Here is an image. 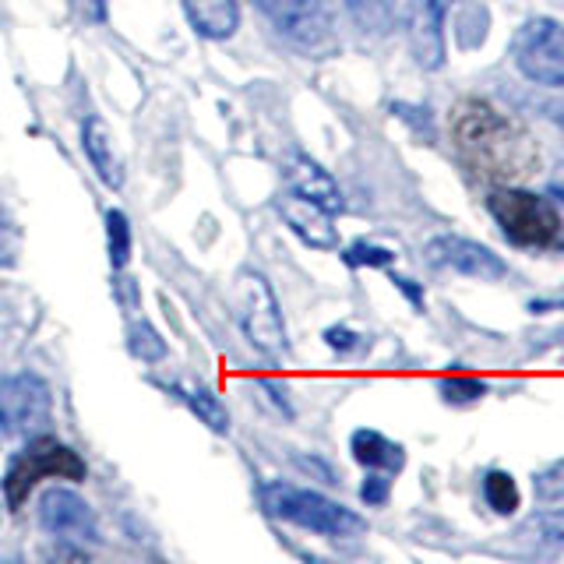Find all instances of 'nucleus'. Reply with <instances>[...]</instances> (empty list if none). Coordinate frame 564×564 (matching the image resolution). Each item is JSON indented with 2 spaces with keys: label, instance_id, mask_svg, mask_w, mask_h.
<instances>
[{
  "label": "nucleus",
  "instance_id": "obj_23",
  "mask_svg": "<svg viewBox=\"0 0 564 564\" xmlns=\"http://www.w3.org/2000/svg\"><path fill=\"white\" fill-rule=\"evenodd\" d=\"M106 237H110V261L113 269H123L131 258V223L123 212L110 208L106 212Z\"/></svg>",
  "mask_w": 564,
  "mask_h": 564
},
{
  "label": "nucleus",
  "instance_id": "obj_31",
  "mask_svg": "<svg viewBox=\"0 0 564 564\" xmlns=\"http://www.w3.org/2000/svg\"><path fill=\"white\" fill-rule=\"evenodd\" d=\"M88 4H93V18H106V4H102V0H88Z\"/></svg>",
  "mask_w": 564,
  "mask_h": 564
},
{
  "label": "nucleus",
  "instance_id": "obj_10",
  "mask_svg": "<svg viewBox=\"0 0 564 564\" xmlns=\"http://www.w3.org/2000/svg\"><path fill=\"white\" fill-rule=\"evenodd\" d=\"M452 4H455V0H410V18H405V29H410L413 61L423 70L445 67V57H448L445 14L452 11Z\"/></svg>",
  "mask_w": 564,
  "mask_h": 564
},
{
  "label": "nucleus",
  "instance_id": "obj_16",
  "mask_svg": "<svg viewBox=\"0 0 564 564\" xmlns=\"http://www.w3.org/2000/svg\"><path fill=\"white\" fill-rule=\"evenodd\" d=\"M349 448H352V458H357V463L367 466V469L399 473V469L405 466V452H402V445H395L392 437H384V434L370 431V427L352 431Z\"/></svg>",
  "mask_w": 564,
  "mask_h": 564
},
{
  "label": "nucleus",
  "instance_id": "obj_19",
  "mask_svg": "<svg viewBox=\"0 0 564 564\" xmlns=\"http://www.w3.org/2000/svg\"><path fill=\"white\" fill-rule=\"evenodd\" d=\"M484 501L490 511H498V516H516L519 501H522L516 476L505 469H487L484 473Z\"/></svg>",
  "mask_w": 564,
  "mask_h": 564
},
{
  "label": "nucleus",
  "instance_id": "obj_21",
  "mask_svg": "<svg viewBox=\"0 0 564 564\" xmlns=\"http://www.w3.org/2000/svg\"><path fill=\"white\" fill-rule=\"evenodd\" d=\"M437 392L452 405H469V402H480L487 395V381L473 378V375H445L437 381Z\"/></svg>",
  "mask_w": 564,
  "mask_h": 564
},
{
  "label": "nucleus",
  "instance_id": "obj_3",
  "mask_svg": "<svg viewBox=\"0 0 564 564\" xmlns=\"http://www.w3.org/2000/svg\"><path fill=\"white\" fill-rule=\"evenodd\" d=\"M487 212L511 243L529 247V251L557 247L564 237V219L554 198H546V194H536V191L494 187L487 194Z\"/></svg>",
  "mask_w": 564,
  "mask_h": 564
},
{
  "label": "nucleus",
  "instance_id": "obj_6",
  "mask_svg": "<svg viewBox=\"0 0 564 564\" xmlns=\"http://www.w3.org/2000/svg\"><path fill=\"white\" fill-rule=\"evenodd\" d=\"M511 61L522 78L564 93V22L557 18H525L511 35Z\"/></svg>",
  "mask_w": 564,
  "mask_h": 564
},
{
  "label": "nucleus",
  "instance_id": "obj_1",
  "mask_svg": "<svg viewBox=\"0 0 564 564\" xmlns=\"http://www.w3.org/2000/svg\"><path fill=\"white\" fill-rule=\"evenodd\" d=\"M452 134L466 163L484 176H522L536 166V145L529 134L484 99H463L455 106Z\"/></svg>",
  "mask_w": 564,
  "mask_h": 564
},
{
  "label": "nucleus",
  "instance_id": "obj_13",
  "mask_svg": "<svg viewBox=\"0 0 564 564\" xmlns=\"http://www.w3.org/2000/svg\"><path fill=\"white\" fill-rule=\"evenodd\" d=\"M275 208L304 243L317 247V251H332V247H339V234H335V226H332V212H325L322 205H314L307 198H300V194L286 191V194H279Z\"/></svg>",
  "mask_w": 564,
  "mask_h": 564
},
{
  "label": "nucleus",
  "instance_id": "obj_20",
  "mask_svg": "<svg viewBox=\"0 0 564 564\" xmlns=\"http://www.w3.org/2000/svg\"><path fill=\"white\" fill-rule=\"evenodd\" d=\"M349 18L357 22L367 35H388L395 25L392 0H343Z\"/></svg>",
  "mask_w": 564,
  "mask_h": 564
},
{
  "label": "nucleus",
  "instance_id": "obj_11",
  "mask_svg": "<svg viewBox=\"0 0 564 564\" xmlns=\"http://www.w3.org/2000/svg\"><path fill=\"white\" fill-rule=\"evenodd\" d=\"M40 522L46 533L61 540H96V516L88 508L85 498H78L75 490L53 487L43 494L40 505Z\"/></svg>",
  "mask_w": 564,
  "mask_h": 564
},
{
  "label": "nucleus",
  "instance_id": "obj_4",
  "mask_svg": "<svg viewBox=\"0 0 564 564\" xmlns=\"http://www.w3.org/2000/svg\"><path fill=\"white\" fill-rule=\"evenodd\" d=\"M88 466L82 463V455L75 448L61 445L53 437H32L29 445L11 458V466L4 473V501L8 508H22L32 487L40 480H85Z\"/></svg>",
  "mask_w": 564,
  "mask_h": 564
},
{
  "label": "nucleus",
  "instance_id": "obj_26",
  "mask_svg": "<svg viewBox=\"0 0 564 564\" xmlns=\"http://www.w3.org/2000/svg\"><path fill=\"white\" fill-rule=\"evenodd\" d=\"M388 494H392V480H388V473H378V469L370 473L364 480V487H360V498L367 505H384Z\"/></svg>",
  "mask_w": 564,
  "mask_h": 564
},
{
  "label": "nucleus",
  "instance_id": "obj_5",
  "mask_svg": "<svg viewBox=\"0 0 564 564\" xmlns=\"http://www.w3.org/2000/svg\"><path fill=\"white\" fill-rule=\"evenodd\" d=\"M234 314H237V325L243 328V335L251 339L254 349H261L264 357H282L290 349L286 339V322L279 314V300L269 286V279L254 269H243L234 279Z\"/></svg>",
  "mask_w": 564,
  "mask_h": 564
},
{
  "label": "nucleus",
  "instance_id": "obj_12",
  "mask_svg": "<svg viewBox=\"0 0 564 564\" xmlns=\"http://www.w3.org/2000/svg\"><path fill=\"white\" fill-rule=\"evenodd\" d=\"M282 176H286V191L300 194V198H307L314 205H322L325 212H332V216L346 208V198H343L339 184H335L332 173L317 166L311 155L290 152L286 163H282Z\"/></svg>",
  "mask_w": 564,
  "mask_h": 564
},
{
  "label": "nucleus",
  "instance_id": "obj_7",
  "mask_svg": "<svg viewBox=\"0 0 564 564\" xmlns=\"http://www.w3.org/2000/svg\"><path fill=\"white\" fill-rule=\"evenodd\" d=\"M53 413L50 384L32 375V370H18V375L0 381V441L14 437H35Z\"/></svg>",
  "mask_w": 564,
  "mask_h": 564
},
{
  "label": "nucleus",
  "instance_id": "obj_14",
  "mask_svg": "<svg viewBox=\"0 0 564 564\" xmlns=\"http://www.w3.org/2000/svg\"><path fill=\"white\" fill-rule=\"evenodd\" d=\"M82 145L93 170L99 173V181L106 187H123V159L113 145V134L106 128L102 117H85L82 123Z\"/></svg>",
  "mask_w": 564,
  "mask_h": 564
},
{
  "label": "nucleus",
  "instance_id": "obj_27",
  "mask_svg": "<svg viewBox=\"0 0 564 564\" xmlns=\"http://www.w3.org/2000/svg\"><path fill=\"white\" fill-rule=\"evenodd\" d=\"M14 261V226L0 208V264H11Z\"/></svg>",
  "mask_w": 564,
  "mask_h": 564
},
{
  "label": "nucleus",
  "instance_id": "obj_22",
  "mask_svg": "<svg viewBox=\"0 0 564 564\" xmlns=\"http://www.w3.org/2000/svg\"><path fill=\"white\" fill-rule=\"evenodd\" d=\"M128 349H131V357L145 360V364H159L166 357V343L159 339V332L149 322H138L128 328Z\"/></svg>",
  "mask_w": 564,
  "mask_h": 564
},
{
  "label": "nucleus",
  "instance_id": "obj_18",
  "mask_svg": "<svg viewBox=\"0 0 564 564\" xmlns=\"http://www.w3.org/2000/svg\"><path fill=\"white\" fill-rule=\"evenodd\" d=\"M173 392L181 395L191 410H194V416H198L205 427H212L216 434H226L229 431V413H226V405L208 392V388H202V384H173Z\"/></svg>",
  "mask_w": 564,
  "mask_h": 564
},
{
  "label": "nucleus",
  "instance_id": "obj_15",
  "mask_svg": "<svg viewBox=\"0 0 564 564\" xmlns=\"http://www.w3.org/2000/svg\"><path fill=\"white\" fill-rule=\"evenodd\" d=\"M184 14L205 40H229L240 29L237 0H184Z\"/></svg>",
  "mask_w": 564,
  "mask_h": 564
},
{
  "label": "nucleus",
  "instance_id": "obj_2",
  "mask_svg": "<svg viewBox=\"0 0 564 564\" xmlns=\"http://www.w3.org/2000/svg\"><path fill=\"white\" fill-rule=\"evenodd\" d=\"M261 505L269 516L282 519V522H293L300 529H311L317 536H332V540H349V536H360L367 533V519L357 516L352 508L339 505L325 498L317 490H304V487H293L286 480H269L261 487Z\"/></svg>",
  "mask_w": 564,
  "mask_h": 564
},
{
  "label": "nucleus",
  "instance_id": "obj_25",
  "mask_svg": "<svg viewBox=\"0 0 564 564\" xmlns=\"http://www.w3.org/2000/svg\"><path fill=\"white\" fill-rule=\"evenodd\" d=\"M343 258H346V264H352V269H364V264H370V269H388V264L395 261V254L388 251V247L367 243V240L349 243Z\"/></svg>",
  "mask_w": 564,
  "mask_h": 564
},
{
  "label": "nucleus",
  "instance_id": "obj_28",
  "mask_svg": "<svg viewBox=\"0 0 564 564\" xmlns=\"http://www.w3.org/2000/svg\"><path fill=\"white\" fill-rule=\"evenodd\" d=\"M357 339H360V335L357 332H349V328H343V325H335V328H325V343L332 346V349H352V346H357Z\"/></svg>",
  "mask_w": 564,
  "mask_h": 564
},
{
  "label": "nucleus",
  "instance_id": "obj_8",
  "mask_svg": "<svg viewBox=\"0 0 564 564\" xmlns=\"http://www.w3.org/2000/svg\"><path fill=\"white\" fill-rule=\"evenodd\" d=\"M296 50L328 53L335 50V22L325 0H251Z\"/></svg>",
  "mask_w": 564,
  "mask_h": 564
},
{
  "label": "nucleus",
  "instance_id": "obj_17",
  "mask_svg": "<svg viewBox=\"0 0 564 564\" xmlns=\"http://www.w3.org/2000/svg\"><path fill=\"white\" fill-rule=\"evenodd\" d=\"M511 540L522 543L525 551H546V546H564V508L533 511V516H525L516 529H511Z\"/></svg>",
  "mask_w": 564,
  "mask_h": 564
},
{
  "label": "nucleus",
  "instance_id": "obj_32",
  "mask_svg": "<svg viewBox=\"0 0 564 564\" xmlns=\"http://www.w3.org/2000/svg\"><path fill=\"white\" fill-rule=\"evenodd\" d=\"M551 194H554V198H557V202H561V205H564V187H554V191H551Z\"/></svg>",
  "mask_w": 564,
  "mask_h": 564
},
{
  "label": "nucleus",
  "instance_id": "obj_30",
  "mask_svg": "<svg viewBox=\"0 0 564 564\" xmlns=\"http://www.w3.org/2000/svg\"><path fill=\"white\" fill-rule=\"evenodd\" d=\"M546 117L557 120L561 128H564V102H551V106H546Z\"/></svg>",
  "mask_w": 564,
  "mask_h": 564
},
{
  "label": "nucleus",
  "instance_id": "obj_29",
  "mask_svg": "<svg viewBox=\"0 0 564 564\" xmlns=\"http://www.w3.org/2000/svg\"><path fill=\"white\" fill-rule=\"evenodd\" d=\"M392 282H395V286H399L405 296L413 300L416 307H423V290H420V286H413V282H410V279H402V275H392Z\"/></svg>",
  "mask_w": 564,
  "mask_h": 564
},
{
  "label": "nucleus",
  "instance_id": "obj_9",
  "mask_svg": "<svg viewBox=\"0 0 564 564\" xmlns=\"http://www.w3.org/2000/svg\"><path fill=\"white\" fill-rule=\"evenodd\" d=\"M427 261L437 264V269H452L466 279H480V282H498L508 275V264L501 254H494L490 247L455 237V234H441L427 243Z\"/></svg>",
  "mask_w": 564,
  "mask_h": 564
},
{
  "label": "nucleus",
  "instance_id": "obj_24",
  "mask_svg": "<svg viewBox=\"0 0 564 564\" xmlns=\"http://www.w3.org/2000/svg\"><path fill=\"white\" fill-rule=\"evenodd\" d=\"M533 494L543 505L564 501V458H557V463H551L533 476Z\"/></svg>",
  "mask_w": 564,
  "mask_h": 564
}]
</instances>
